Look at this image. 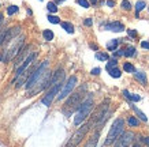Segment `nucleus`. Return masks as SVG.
<instances>
[{
	"label": "nucleus",
	"mask_w": 149,
	"mask_h": 147,
	"mask_svg": "<svg viewBox=\"0 0 149 147\" xmlns=\"http://www.w3.org/2000/svg\"><path fill=\"white\" fill-rule=\"evenodd\" d=\"M88 1H89V3H93V4H96V3H97V0H88Z\"/></svg>",
	"instance_id": "nucleus-44"
},
{
	"label": "nucleus",
	"mask_w": 149,
	"mask_h": 147,
	"mask_svg": "<svg viewBox=\"0 0 149 147\" xmlns=\"http://www.w3.org/2000/svg\"><path fill=\"white\" fill-rule=\"evenodd\" d=\"M30 48H32L30 45H27V46H22V49L19 50V53L15 56V68H18L19 66H21V63H22L23 60H25V59L30 55V53H29V49H30Z\"/></svg>",
	"instance_id": "nucleus-13"
},
{
	"label": "nucleus",
	"mask_w": 149,
	"mask_h": 147,
	"mask_svg": "<svg viewBox=\"0 0 149 147\" xmlns=\"http://www.w3.org/2000/svg\"><path fill=\"white\" fill-rule=\"evenodd\" d=\"M3 37H4V31L0 33V45H1V42H3Z\"/></svg>",
	"instance_id": "nucleus-41"
},
{
	"label": "nucleus",
	"mask_w": 149,
	"mask_h": 147,
	"mask_svg": "<svg viewBox=\"0 0 149 147\" xmlns=\"http://www.w3.org/2000/svg\"><path fill=\"white\" fill-rule=\"evenodd\" d=\"M133 147H141V146H140V144H138V143H136V144H134V146H133Z\"/></svg>",
	"instance_id": "nucleus-46"
},
{
	"label": "nucleus",
	"mask_w": 149,
	"mask_h": 147,
	"mask_svg": "<svg viewBox=\"0 0 149 147\" xmlns=\"http://www.w3.org/2000/svg\"><path fill=\"white\" fill-rule=\"evenodd\" d=\"M136 78L140 80L142 85H146V75H145V72H142V71L136 72Z\"/></svg>",
	"instance_id": "nucleus-21"
},
{
	"label": "nucleus",
	"mask_w": 149,
	"mask_h": 147,
	"mask_svg": "<svg viewBox=\"0 0 149 147\" xmlns=\"http://www.w3.org/2000/svg\"><path fill=\"white\" fill-rule=\"evenodd\" d=\"M56 3H62V1H64V0H55Z\"/></svg>",
	"instance_id": "nucleus-45"
},
{
	"label": "nucleus",
	"mask_w": 149,
	"mask_h": 147,
	"mask_svg": "<svg viewBox=\"0 0 149 147\" xmlns=\"http://www.w3.org/2000/svg\"><path fill=\"white\" fill-rule=\"evenodd\" d=\"M134 139V134L131 131H123V134L115 140V147H129Z\"/></svg>",
	"instance_id": "nucleus-8"
},
{
	"label": "nucleus",
	"mask_w": 149,
	"mask_h": 147,
	"mask_svg": "<svg viewBox=\"0 0 149 147\" xmlns=\"http://www.w3.org/2000/svg\"><path fill=\"white\" fill-rule=\"evenodd\" d=\"M48 21H49L51 23H54V25L60 23V18H59V17H56V15H48Z\"/></svg>",
	"instance_id": "nucleus-28"
},
{
	"label": "nucleus",
	"mask_w": 149,
	"mask_h": 147,
	"mask_svg": "<svg viewBox=\"0 0 149 147\" xmlns=\"http://www.w3.org/2000/svg\"><path fill=\"white\" fill-rule=\"evenodd\" d=\"M42 37H44L47 41H52L54 40V31L52 30H44L42 31Z\"/></svg>",
	"instance_id": "nucleus-23"
},
{
	"label": "nucleus",
	"mask_w": 149,
	"mask_h": 147,
	"mask_svg": "<svg viewBox=\"0 0 149 147\" xmlns=\"http://www.w3.org/2000/svg\"><path fill=\"white\" fill-rule=\"evenodd\" d=\"M123 131H125V120L123 119H116L111 125V129H109L108 135H107V139H105L104 144L109 146V144L115 143V140L123 134Z\"/></svg>",
	"instance_id": "nucleus-3"
},
{
	"label": "nucleus",
	"mask_w": 149,
	"mask_h": 147,
	"mask_svg": "<svg viewBox=\"0 0 149 147\" xmlns=\"http://www.w3.org/2000/svg\"><path fill=\"white\" fill-rule=\"evenodd\" d=\"M131 108L134 109V112H136V113H137V116H138V119H140V120H142V121H144V123H146V121H148V117L145 116V115H144V113H142V112L140 110V109H138V108H137V106H134V105H131Z\"/></svg>",
	"instance_id": "nucleus-18"
},
{
	"label": "nucleus",
	"mask_w": 149,
	"mask_h": 147,
	"mask_svg": "<svg viewBox=\"0 0 149 147\" xmlns=\"http://www.w3.org/2000/svg\"><path fill=\"white\" fill-rule=\"evenodd\" d=\"M96 59L100 60V61H108V55L103 53V52H97L96 53Z\"/></svg>",
	"instance_id": "nucleus-24"
},
{
	"label": "nucleus",
	"mask_w": 149,
	"mask_h": 147,
	"mask_svg": "<svg viewBox=\"0 0 149 147\" xmlns=\"http://www.w3.org/2000/svg\"><path fill=\"white\" fill-rule=\"evenodd\" d=\"M47 67H48V61L47 60H44V61L41 63L40 66L34 70V71L29 75V78L26 79V85H25V87H26L27 90H32L33 86L37 83V80L40 79L41 76H42V74L47 71Z\"/></svg>",
	"instance_id": "nucleus-6"
},
{
	"label": "nucleus",
	"mask_w": 149,
	"mask_h": 147,
	"mask_svg": "<svg viewBox=\"0 0 149 147\" xmlns=\"http://www.w3.org/2000/svg\"><path fill=\"white\" fill-rule=\"evenodd\" d=\"M36 56H37V55L34 53V52H33V53H30V55H29V56H27V57H26V59H25V60H23V61H22V64H21V66H19V67L17 68V72H15V75H17V76H19V75H21V74H23V72L26 71V70H27V67H29V66L32 64V61H33V60L36 59Z\"/></svg>",
	"instance_id": "nucleus-12"
},
{
	"label": "nucleus",
	"mask_w": 149,
	"mask_h": 147,
	"mask_svg": "<svg viewBox=\"0 0 149 147\" xmlns=\"http://www.w3.org/2000/svg\"><path fill=\"white\" fill-rule=\"evenodd\" d=\"M142 140H144L145 144H146V146L149 147V138H148V136H145V138H142Z\"/></svg>",
	"instance_id": "nucleus-40"
},
{
	"label": "nucleus",
	"mask_w": 149,
	"mask_h": 147,
	"mask_svg": "<svg viewBox=\"0 0 149 147\" xmlns=\"http://www.w3.org/2000/svg\"><path fill=\"white\" fill-rule=\"evenodd\" d=\"M125 50V53H123V56H126V57H131V56H134L136 55V48L134 46H127L126 49H123Z\"/></svg>",
	"instance_id": "nucleus-19"
},
{
	"label": "nucleus",
	"mask_w": 149,
	"mask_h": 147,
	"mask_svg": "<svg viewBox=\"0 0 149 147\" xmlns=\"http://www.w3.org/2000/svg\"><path fill=\"white\" fill-rule=\"evenodd\" d=\"M85 93H86V86L84 85L82 87H79V89H78V91L72 93L71 95L68 97V99L66 101V104H64V106H63V113L67 117L71 116V113H74V112L78 110L79 105L84 102Z\"/></svg>",
	"instance_id": "nucleus-1"
},
{
	"label": "nucleus",
	"mask_w": 149,
	"mask_h": 147,
	"mask_svg": "<svg viewBox=\"0 0 149 147\" xmlns=\"http://www.w3.org/2000/svg\"><path fill=\"white\" fill-rule=\"evenodd\" d=\"M100 72H101V70H100L99 67H96V68H93V70L91 71V74H92V75H99Z\"/></svg>",
	"instance_id": "nucleus-34"
},
{
	"label": "nucleus",
	"mask_w": 149,
	"mask_h": 147,
	"mask_svg": "<svg viewBox=\"0 0 149 147\" xmlns=\"http://www.w3.org/2000/svg\"><path fill=\"white\" fill-rule=\"evenodd\" d=\"M127 123H129L131 127H138V119H136V117H129Z\"/></svg>",
	"instance_id": "nucleus-31"
},
{
	"label": "nucleus",
	"mask_w": 149,
	"mask_h": 147,
	"mask_svg": "<svg viewBox=\"0 0 149 147\" xmlns=\"http://www.w3.org/2000/svg\"><path fill=\"white\" fill-rule=\"evenodd\" d=\"M145 6H146V3H145L144 0H138L136 3V18L140 17V11H142L145 8Z\"/></svg>",
	"instance_id": "nucleus-16"
},
{
	"label": "nucleus",
	"mask_w": 149,
	"mask_h": 147,
	"mask_svg": "<svg viewBox=\"0 0 149 147\" xmlns=\"http://www.w3.org/2000/svg\"><path fill=\"white\" fill-rule=\"evenodd\" d=\"M109 75L112 76V78H120V75H122V72L119 71V70H118L116 67L115 68H112V70H109Z\"/></svg>",
	"instance_id": "nucleus-26"
},
{
	"label": "nucleus",
	"mask_w": 149,
	"mask_h": 147,
	"mask_svg": "<svg viewBox=\"0 0 149 147\" xmlns=\"http://www.w3.org/2000/svg\"><path fill=\"white\" fill-rule=\"evenodd\" d=\"M85 25H86V26H91V25H92V19L91 18L85 19Z\"/></svg>",
	"instance_id": "nucleus-39"
},
{
	"label": "nucleus",
	"mask_w": 149,
	"mask_h": 147,
	"mask_svg": "<svg viewBox=\"0 0 149 147\" xmlns=\"http://www.w3.org/2000/svg\"><path fill=\"white\" fill-rule=\"evenodd\" d=\"M123 53H125V50H123V49H119L116 53H115V56H123Z\"/></svg>",
	"instance_id": "nucleus-37"
},
{
	"label": "nucleus",
	"mask_w": 149,
	"mask_h": 147,
	"mask_svg": "<svg viewBox=\"0 0 149 147\" xmlns=\"http://www.w3.org/2000/svg\"><path fill=\"white\" fill-rule=\"evenodd\" d=\"M123 68H125V71H126V72H136L134 66H133V64H130V63H125Z\"/></svg>",
	"instance_id": "nucleus-29"
},
{
	"label": "nucleus",
	"mask_w": 149,
	"mask_h": 147,
	"mask_svg": "<svg viewBox=\"0 0 149 147\" xmlns=\"http://www.w3.org/2000/svg\"><path fill=\"white\" fill-rule=\"evenodd\" d=\"M118 44H119V40H111L108 44H107V48H108V50L113 52V50L118 48Z\"/></svg>",
	"instance_id": "nucleus-22"
},
{
	"label": "nucleus",
	"mask_w": 149,
	"mask_h": 147,
	"mask_svg": "<svg viewBox=\"0 0 149 147\" xmlns=\"http://www.w3.org/2000/svg\"><path fill=\"white\" fill-rule=\"evenodd\" d=\"M113 4H115L113 0H108V1H107V6H108V7H113Z\"/></svg>",
	"instance_id": "nucleus-38"
},
{
	"label": "nucleus",
	"mask_w": 149,
	"mask_h": 147,
	"mask_svg": "<svg viewBox=\"0 0 149 147\" xmlns=\"http://www.w3.org/2000/svg\"><path fill=\"white\" fill-rule=\"evenodd\" d=\"M127 33H129V36H130V37H136L137 36V31L136 30H127Z\"/></svg>",
	"instance_id": "nucleus-36"
},
{
	"label": "nucleus",
	"mask_w": 149,
	"mask_h": 147,
	"mask_svg": "<svg viewBox=\"0 0 149 147\" xmlns=\"http://www.w3.org/2000/svg\"><path fill=\"white\" fill-rule=\"evenodd\" d=\"M108 106H109V99H105V101H103V102L100 104V106L97 108V110L93 113V116H92V119H91L92 124H93V123H97V121H99L100 119H101V117L107 113Z\"/></svg>",
	"instance_id": "nucleus-9"
},
{
	"label": "nucleus",
	"mask_w": 149,
	"mask_h": 147,
	"mask_svg": "<svg viewBox=\"0 0 149 147\" xmlns=\"http://www.w3.org/2000/svg\"><path fill=\"white\" fill-rule=\"evenodd\" d=\"M122 8H125V10H130L131 8V4H130L129 0H123L122 1Z\"/></svg>",
	"instance_id": "nucleus-33"
},
{
	"label": "nucleus",
	"mask_w": 149,
	"mask_h": 147,
	"mask_svg": "<svg viewBox=\"0 0 149 147\" xmlns=\"http://www.w3.org/2000/svg\"><path fill=\"white\" fill-rule=\"evenodd\" d=\"M92 109H93V97H92V95H89V97L86 98L85 101L79 105V108H78L77 115H75V117H74V124H75V125H81L82 121H84L86 117L91 115Z\"/></svg>",
	"instance_id": "nucleus-2"
},
{
	"label": "nucleus",
	"mask_w": 149,
	"mask_h": 147,
	"mask_svg": "<svg viewBox=\"0 0 149 147\" xmlns=\"http://www.w3.org/2000/svg\"><path fill=\"white\" fill-rule=\"evenodd\" d=\"M77 3L81 6V7H84V8H89V7H91V3H89L88 0H77Z\"/></svg>",
	"instance_id": "nucleus-32"
},
{
	"label": "nucleus",
	"mask_w": 149,
	"mask_h": 147,
	"mask_svg": "<svg viewBox=\"0 0 149 147\" xmlns=\"http://www.w3.org/2000/svg\"><path fill=\"white\" fill-rule=\"evenodd\" d=\"M92 127V123L89 121V123H86V124H82V127H79V128L72 134V136L70 139H68V142L66 143V146L64 147H77L79 143H81V140L84 138H85V135L88 134V131L91 129Z\"/></svg>",
	"instance_id": "nucleus-5"
},
{
	"label": "nucleus",
	"mask_w": 149,
	"mask_h": 147,
	"mask_svg": "<svg viewBox=\"0 0 149 147\" xmlns=\"http://www.w3.org/2000/svg\"><path fill=\"white\" fill-rule=\"evenodd\" d=\"M60 25H62V27L67 31L68 34H72V33H74V26H72L70 22H62Z\"/></svg>",
	"instance_id": "nucleus-20"
},
{
	"label": "nucleus",
	"mask_w": 149,
	"mask_h": 147,
	"mask_svg": "<svg viewBox=\"0 0 149 147\" xmlns=\"http://www.w3.org/2000/svg\"><path fill=\"white\" fill-rule=\"evenodd\" d=\"M62 85H63V82H60V83H56V85L52 86V89L48 91V94H45V97L41 99V102L44 104L45 106H51V104H52V101H54L55 95L59 93V90H60Z\"/></svg>",
	"instance_id": "nucleus-10"
},
{
	"label": "nucleus",
	"mask_w": 149,
	"mask_h": 147,
	"mask_svg": "<svg viewBox=\"0 0 149 147\" xmlns=\"http://www.w3.org/2000/svg\"><path fill=\"white\" fill-rule=\"evenodd\" d=\"M91 48L95 49V50H97V46H96V45H93V44H91Z\"/></svg>",
	"instance_id": "nucleus-43"
},
{
	"label": "nucleus",
	"mask_w": 149,
	"mask_h": 147,
	"mask_svg": "<svg viewBox=\"0 0 149 147\" xmlns=\"http://www.w3.org/2000/svg\"><path fill=\"white\" fill-rule=\"evenodd\" d=\"M1 23H3V14H0V26H1Z\"/></svg>",
	"instance_id": "nucleus-42"
},
{
	"label": "nucleus",
	"mask_w": 149,
	"mask_h": 147,
	"mask_svg": "<svg viewBox=\"0 0 149 147\" xmlns=\"http://www.w3.org/2000/svg\"><path fill=\"white\" fill-rule=\"evenodd\" d=\"M19 33H21V26H15V27H11V29H7L4 31V37H3V42L1 45L4 44H8L10 41H13L14 38H17Z\"/></svg>",
	"instance_id": "nucleus-11"
},
{
	"label": "nucleus",
	"mask_w": 149,
	"mask_h": 147,
	"mask_svg": "<svg viewBox=\"0 0 149 147\" xmlns=\"http://www.w3.org/2000/svg\"><path fill=\"white\" fill-rule=\"evenodd\" d=\"M99 136H100V131H96L95 135L89 139V142L85 144V147H96L97 146V142H99Z\"/></svg>",
	"instance_id": "nucleus-15"
},
{
	"label": "nucleus",
	"mask_w": 149,
	"mask_h": 147,
	"mask_svg": "<svg viewBox=\"0 0 149 147\" xmlns=\"http://www.w3.org/2000/svg\"><path fill=\"white\" fill-rule=\"evenodd\" d=\"M18 12V7L17 6H10L8 8H7V14L8 15H14V14Z\"/></svg>",
	"instance_id": "nucleus-30"
},
{
	"label": "nucleus",
	"mask_w": 149,
	"mask_h": 147,
	"mask_svg": "<svg viewBox=\"0 0 149 147\" xmlns=\"http://www.w3.org/2000/svg\"><path fill=\"white\" fill-rule=\"evenodd\" d=\"M23 42H25V37H19V38H15L13 40V45L10 46L8 49L4 50V56H0V60H3L4 63H8L13 57H15L19 53V50L22 49Z\"/></svg>",
	"instance_id": "nucleus-4"
},
{
	"label": "nucleus",
	"mask_w": 149,
	"mask_h": 147,
	"mask_svg": "<svg viewBox=\"0 0 149 147\" xmlns=\"http://www.w3.org/2000/svg\"><path fill=\"white\" fill-rule=\"evenodd\" d=\"M104 30H109V31H123L125 30V26H123L120 22H112V23H108L104 26Z\"/></svg>",
	"instance_id": "nucleus-14"
},
{
	"label": "nucleus",
	"mask_w": 149,
	"mask_h": 147,
	"mask_svg": "<svg viewBox=\"0 0 149 147\" xmlns=\"http://www.w3.org/2000/svg\"><path fill=\"white\" fill-rule=\"evenodd\" d=\"M141 46H142L144 49H149V42H146V41H142V42H141Z\"/></svg>",
	"instance_id": "nucleus-35"
},
{
	"label": "nucleus",
	"mask_w": 149,
	"mask_h": 147,
	"mask_svg": "<svg viewBox=\"0 0 149 147\" xmlns=\"http://www.w3.org/2000/svg\"><path fill=\"white\" fill-rule=\"evenodd\" d=\"M116 64H118V61H116V59H115V57L111 59V60L108 59V63H107V71H109V70L115 68V67H116Z\"/></svg>",
	"instance_id": "nucleus-25"
},
{
	"label": "nucleus",
	"mask_w": 149,
	"mask_h": 147,
	"mask_svg": "<svg viewBox=\"0 0 149 147\" xmlns=\"http://www.w3.org/2000/svg\"><path fill=\"white\" fill-rule=\"evenodd\" d=\"M123 95L126 98H129V99H131V101H134V102H138L141 99V97L140 95H137V94H130L127 90H123Z\"/></svg>",
	"instance_id": "nucleus-17"
},
{
	"label": "nucleus",
	"mask_w": 149,
	"mask_h": 147,
	"mask_svg": "<svg viewBox=\"0 0 149 147\" xmlns=\"http://www.w3.org/2000/svg\"><path fill=\"white\" fill-rule=\"evenodd\" d=\"M47 8H48V11L49 12H56L58 11V7H56V3H54V1H49L48 4H47Z\"/></svg>",
	"instance_id": "nucleus-27"
},
{
	"label": "nucleus",
	"mask_w": 149,
	"mask_h": 147,
	"mask_svg": "<svg viewBox=\"0 0 149 147\" xmlns=\"http://www.w3.org/2000/svg\"><path fill=\"white\" fill-rule=\"evenodd\" d=\"M75 85H77V76H75V75L70 76V78H68V80H67V83L64 85V87L62 89L60 94L58 95V99H64L66 97H68V95L71 94L72 89L75 87Z\"/></svg>",
	"instance_id": "nucleus-7"
}]
</instances>
